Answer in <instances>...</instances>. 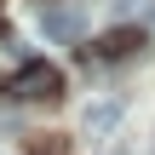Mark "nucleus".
I'll return each instance as SVG.
<instances>
[{"instance_id": "f257e3e1", "label": "nucleus", "mask_w": 155, "mask_h": 155, "mask_svg": "<svg viewBox=\"0 0 155 155\" xmlns=\"http://www.w3.org/2000/svg\"><path fill=\"white\" fill-rule=\"evenodd\" d=\"M0 92H6L12 104H58V98H63V69L46 63V58H35V63H23Z\"/></svg>"}, {"instance_id": "f03ea898", "label": "nucleus", "mask_w": 155, "mask_h": 155, "mask_svg": "<svg viewBox=\"0 0 155 155\" xmlns=\"http://www.w3.org/2000/svg\"><path fill=\"white\" fill-rule=\"evenodd\" d=\"M35 23H40V35H46V40H58V46H75V40L86 35V17H81L75 6H52V0L40 6V17H35Z\"/></svg>"}, {"instance_id": "7ed1b4c3", "label": "nucleus", "mask_w": 155, "mask_h": 155, "mask_svg": "<svg viewBox=\"0 0 155 155\" xmlns=\"http://www.w3.org/2000/svg\"><path fill=\"white\" fill-rule=\"evenodd\" d=\"M138 46H144V29H138V23H121V29L98 35L81 58H86V63H115V58H127V52H138Z\"/></svg>"}, {"instance_id": "20e7f679", "label": "nucleus", "mask_w": 155, "mask_h": 155, "mask_svg": "<svg viewBox=\"0 0 155 155\" xmlns=\"http://www.w3.org/2000/svg\"><path fill=\"white\" fill-rule=\"evenodd\" d=\"M121 127V104H98V109H86V132L92 138H104V132H115Z\"/></svg>"}, {"instance_id": "39448f33", "label": "nucleus", "mask_w": 155, "mask_h": 155, "mask_svg": "<svg viewBox=\"0 0 155 155\" xmlns=\"http://www.w3.org/2000/svg\"><path fill=\"white\" fill-rule=\"evenodd\" d=\"M115 6H121L127 17H132V12H150V17H155V0H115Z\"/></svg>"}, {"instance_id": "423d86ee", "label": "nucleus", "mask_w": 155, "mask_h": 155, "mask_svg": "<svg viewBox=\"0 0 155 155\" xmlns=\"http://www.w3.org/2000/svg\"><path fill=\"white\" fill-rule=\"evenodd\" d=\"M35 155H63V138H35Z\"/></svg>"}]
</instances>
